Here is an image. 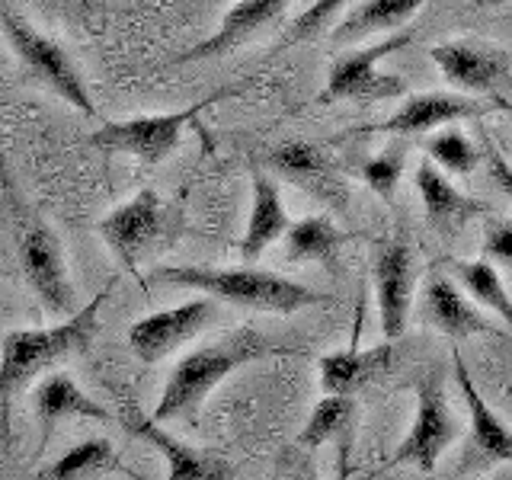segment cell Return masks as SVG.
<instances>
[{
    "instance_id": "9c48e42d",
    "label": "cell",
    "mask_w": 512,
    "mask_h": 480,
    "mask_svg": "<svg viewBox=\"0 0 512 480\" xmlns=\"http://www.w3.org/2000/svg\"><path fill=\"white\" fill-rule=\"evenodd\" d=\"M413 39V32H400V36H391L384 42L375 45H362V48H352L346 52L340 61L330 68L327 77V87L320 90L317 103H346V100H391V96H404L407 87L404 80L394 77V74H384L378 64L388 58L397 48H404Z\"/></svg>"
},
{
    "instance_id": "4fadbf2b",
    "label": "cell",
    "mask_w": 512,
    "mask_h": 480,
    "mask_svg": "<svg viewBox=\"0 0 512 480\" xmlns=\"http://www.w3.org/2000/svg\"><path fill=\"white\" fill-rule=\"evenodd\" d=\"M288 4H292V0H237V4L221 16V23L212 36L202 39L199 45H192L189 52H183L176 58V64L231 55L234 48L256 39L269 26H276L285 16Z\"/></svg>"
},
{
    "instance_id": "603a6c76",
    "label": "cell",
    "mask_w": 512,
    "mask_h": 480,
    "mask_svg": "<svg viewBox=\"0 0 512 480\" xmlns=\"http://www.w3.org/2000/svg\"><path fill=\"white\" fill-rule=\"evenodd\" d=\"M426 0H362L359 7L346 13V20L333 29L330 42L336 48L359 45L365 39L378 36V32H394L413 20V13L420 10Z\"/></svg>"
},
{
    "instance_id": "ac0fdd59",
    "label": "cell",
    "mask_w": 512,
    "mask_h": 480,
    "mask_svg": "<svg viewBox=\"0 0 512 480\" xmlns=\"http://www.w3.org/2000/svg\"><path fill=\"white\" fill-rule=\"evenodd\" d=\"M288 224H292V218H288L282 205L279 183L269 173L253 170V202H250L247 231L240 237V260L247 266L256 263L276 240L285 237Z\"/></svg>"
},
{
    "instance_id": "6da1fadb",
    "label": "cell",
    "mask_w": 512,
    "mask_h": 480,
    "mask_svg": "<svg viewBox=\"0 0 512 480\" xmlns=\"http://www.w3.org/2000/svg\"><path fill=\"white\" fill-rule=\"evenodd\" d=\"M292 352H295L292 346L276 343L272 336L260 333L256 327H237L231 333H224L221 340L186 352L173 365V372L154 407V420L167 423V420H180V416H196V410L205 404V397L231 372H237L240 365H250L269 356H292Z\"/></svg>"
},
{
    "instance_id": "83f0119b",
    "label": "cell",
    "mask_w": 512,
    "mask_h": 480,
    "mask_svg": "<svg viewBox=\"0 0 512 480\" xmlns=\"http://www.w3.org/2000/svg\"><path fill=\"white\" fill-rule=\"evenodd\" d=\"M426 154L442 173H452V176L474 173L477 160H480V151L458 132V128H448V132L432 135L426 141Z\"/></svg>"
},
{
    "instance_id": "d6986e66",
    "label": "cell",
    "mask_w": 512,
    "mask_h": 480,
    "mask_svg": "<svg viewBox=\"0 0 512 480\" xmlns=\"http://www.w3.org/2000/svg\"><path fill=\"white\" fill-rule=\"evenodd\" d=\"M269 167H272V173H279L282 180L301 186L304 192H311L314 199H324V202L343 199V186L333 176L330 160L324 157V151L314 148L308 141H285L279 148H272Z\"/></svg>"
},
{
    "instance_id": "cb8c5ba5",
    "label": "cell",
    "mask_w": 512,
    "mask_h": 480,
    "mask_svg": "<svg viewBox=\"0 0 512 480\" xmlns=\"http://www.w3.org/2000/svg\"><path fill=\"white\" fill-rule=\"evenodd\" d=\"M282 240L288 263H324L327 269H336V256H340L349 234L336 228L330 215H308L288 224Z\"/></svg>"
},
{
    "instance_id": "8992f818",
    "label": "cell",
    "mask_w": 512,
    "mask_h": 480,
    "mask_svg": "<svg viewBox=\"0 0 512 480\" xmlns=\"http://www.w3.org/2000/svg\"><path fill=\"white\" fill-rule=\"evenodd\" d=\"M464 436L458 416L452 413V400H448L445 388V372L432 368L420 381H416V416L413 426L394 448L388 468H400V464H413L416 471L432 474L445 448H452Z\"/></svg>"
},
{
    "instance_id": "1f68e13d",
    "label": "cell",
    "mask_w": 512,
    "mask_h": 480,
    "mask_svg": "<svg viewBox=\"0 0 512 480\" xmlns=\"http://www.w3.org/2000/svg\"><path fill=\"white\" fill-rule=\"evenodd\" d=\"M272 480H320L314 461L308 455V448L295 445V448H285L282 458H279V468L272 474Z\"/></svg>"
},
{
    "instance_id": "7402d4cb",
    "label": "cell",
    "mask_w": 512,
    "mask_h": 480,
    "mask_svg": "<svg viewBox=\"0 0 512 480\" xmlns=\"http://www.w3.org/2000/svg\"><path fill=\"white\" fill-rule=\"evenodd\" d=\"M426 320L452 340H464L474 333H496L474 304L458 292V285L445 276H429L426 282Z\"/></svg>"
},
{
    "instance_id": "5b68a950",
    "label": "cell",
    "mask_w": 512,
    "mask_h": 480,
    "mask_svg": "<svg viewBox=\"0 0 512 480\" xmlns=\"http://www.w3.org/2000/svg\"><path fill=\"white\" fill-rule=\"evenodd\" d=\"M244 87H221L205 100L192 103L176 112H160V116H138V119H122V122H106L90 135V144L103 148L106 154H125L135 157L144 167H157L176 151L183 132L199 119V112L215 106L228 96H237Z\"/></svg>"
},
{
    "instance_id": "30bf717a",
    "label": "cell",
    "mask_w": 512,
    "mask_h": 480,
    "mask_svg": "<svg viewBox=\"0 0 512 480\" xmlns=\"http://www.w3.org/2000/svg\"><path fill=\"white\" fill-rule=\"evenodd\" d=\"M218 320V301L212 295L189 298L183 304H173L167 311H157L135 320L128 327V346L144 365H157L176 349L192 343L196 336Z\"/></svg>"
},
{
    "instance_id": "7a4b0ae2",
    "label": "cell",
    "mask_w": 512,
    "mask_h": 480,
    "mask_svg": "<svg viewBox=\"0 0 512 480\" xmlns=\"http://www.w3.org/2000/svg\"><path fill=\"white\" fill-rule=\"evenodd\" d=\"M154 282H170L192 292L212 295L215 301L234 304L244 311H263V314H295L317 304H333L330 295L317 288L295 282L279 272L240 266V269H208V266H157L151 272Z\"/></svg>"
},
{
    "instance_id": "52a82bcc",
    "label": "cell",
    "mask_w": 512,
    "mask_h": 480,
    "mask_svg": "<svg viewBox=\"0 0 512 480\" xmlns=\"http://www.w3.org/2000/svg\"><path fill=\"white\" fill-rule=\"evenodd\" d=\"M0 29H4V36H7L10 48L16 52V58H20L48 90L58 93L61 100L71 103L77 112H84L87 119H96V106H93L90 93H87L84 77H80L77 64L71 61V55L64 52L55 39L42 36V32L29 20L16 16L4 4H0Z\"/></svg>"
},
{
    "instance_id": "4316f807",
    "label": "cell",
    "mask_w": 512,
    "mask_h": 480,
    "mask_svg": "<svg viewBox=\"0 0 512 480\" xmlns=\"http://www.w3.org/2000/svg\"><path fill=\"white\" fill-rule=\"evenodd\" d=\"M119 468L116 461V448L109 439H87L74 445L71 452H64L55 464L39 474V480H87L93 474H103Z\"/></svg>"
},
{
    "instance_id": "e0dca14e",
    "label": "cell",
    "mask_w": 512,
    "mask_h": 480,
    "mask_svg": "<svg viewBox=\"0 0 512 480\" xmlns=\"http://www.w3.org/2000/svg\"><path fill=\"white\" fill-rule=\"evenodd\" d=\"M413 183H416V189H420L426 221L442 237H455L474 215L484 212V202H477L471 196H464V192H458L452 186V180H448V176L432 164L429 157L420 160V167H416V173H413Z\"/></svg>"
},
{
    "instance_id": "ffe728a7",
    "label": "cell",
    "mask_w": 512,
    "mask_h": 480,
    "mask_svg": "<svg viewBox=\"0 0 512 480\" xmlns=\"http://www.w3.org/2000/svg\"><path fill=\"white\" fill-rule=\"evenodd\" d=\"M391 356H394L391 340L372 349H359V343H352L349 349L327 352V356L320 359V388L327 394L356 397V391H362L368 381L391 365Z\"/></svg>"
},
{
    "instance_id": "d6a6232c",
    "label": "cell",
    "mask_w": 512,
    "mask_h": 480,
    "mask_svg": "<svg viewBox=\"0 0 512 480\" xmlns=\"http://www.w3.org/2000/svg\"><path fill=\"white\" fill-rule=\"evenodd\" d=\"M490 173H493V180L500 183V189L506 192V196H512V167L503 160V154L490 148Z\"/></svg>"
},
{
    "instance_id": "ba28073f",
    "label": "cell",
    "mask_w": 512,
    "mask_h": 480,
    "mask_svg": "<svg viewBox=\"0 0 512 480\" xmlns=\"http://www.w3.org/2000/svg\"><path fill=\"white\" fill-rule=\"evenodd\" d=\"M96 231H100L103 244L116 253V260L128 272H138L144 260H151V256L167 244L164 202H160V196L151 186H144L128 202L112 208V212L96 224Z\"/></svg>"
},
{
    "instance_id": "44dd1931",
    "label": "cell",
    "mask_w": 512,
    "mask_h": 480,
    "mask_svg": "<svg viewBox=\"0 0 512 480\" xmlns=\"http://www.w3.org/2000/svg\"><path fill=\"white\" fill-rule=\"evenodd\" d=\"M32 404H36V413L42 420V445L52 439L58 420H64V416H84V420H96V423L112 420V413L96 404L93 397H87L77 388V381L64 372L48 375L36 388V394H32Z\"/></svg>"
},
{
    "instance_id": "5bb4252c",
    "label": "cell",
    "mask_w": 512,
    "mask_h": 480,
    "mask_svg": "<svg viewBox=\"0 0 512 480\" xmlns=\"http://www.w3.org/2000/svg\"><path fill=\"white\" fill-rule=\"evenodd\" d=\"M429 58L452 87L464 93H490L509 71V61L500 48L480 42H442L429 48Z\"/></svg>"
},
{
    "instance_id": "4dcf8cb0",
    "label": "cell",
    "mask_w": 512,
    "mask_h": 480,
    "mask_svg": "<svg viewBox=\"0 0 512 480\" xmlns=\"http://www.w3.org/2000/svg\"><path fill=\"white\" fill-rule=\"evenodd\" d=\"M480 260H487L493 266H512V221H496L484 231Z\"/></svg>"
},
{
    "instance_id": "836d02e7",
    "label": "cell",
    "mask_w": 512,
    "mask_h": 480,
    "mask_svg": "<svg viewBox=\"0 0 512 480\" xmlns=\"http://www.w3.org/2000/svg\"><path fill=\"white\" fill-rule=\"evenodd\" d=\"M64 4H77V7H84V10H90V7H93V0H64Z\"/></svg>"
},
{
    "instance_id": "9a60e30c",
    "label": "cell",
    "mask_w": 512,
    "mask_h": 480,
    "mask_svg": "<svg viewBox=\"0 0 512 480\" xmlns=\"http://www.w3.org/2000/svg\"><path fill=\"white\" fill-rule=\"evenodd\" d=\"M477 116H484V106L471 100V96L416 93V96H407L404 106H400L391 119H384L378 125V132H384V135H429L432 128L455 125V122L477 119Z\"/></svg>"
},
{
    "instance_id": "484cf974",
    "label": "cell",
    "mask_w": 512,
    "mask_h": 480,
    "mask_svg": "<svg viewBox=\"0 0 512 480\" xmlns=\"http://www.w3.org/2000/svg\"><path fill=\"white\" fill-rule=\"evenodd\" d=\"M455 272V279L477 304H484L493 314H500L506 324H512V298L506 292V285L500 279L493 263L487 260H452L448 263Z\"/></svg>"
},
{
    "instance_id": "2e32d148",
    "label": "cell",
    "mask_w": 512,
    "mask_h": 480,
    "mask_svg": "<svg viewBox=\"0 0 512 480\" xmlns=\"http://www.w3.org/2000/svg\"><path fill=\"white\" fill-rule=\"evenodd\" d=\"M452 368L458 378V388L464 394V404L471 413V448L468 458L480 464H512V429L490 410V404L480 397L474 378L468 375L461 352H452Z\"/></svg>"
},
{
    "instance_id": "8fae6325",
    "label": "cell",
    "mask_w": 512,
    "mask_h": 480,
    "mask_svg": "<svg viewBox=\"0 0 512 480\" xmlns=\"http://www.w3.org/2000/svg\"><path fill=\"white\" fill-rule=\"evenodd\" d=\"M372 276L378 295V317L384 340H397L407 330L413 285H416V256L404 234L381 237L372 253Z\"/></svg>"
},
{
    "instance_id": "277c9868",
    "label": "cell",
    "mask_w": 512,
    "mask_h": 480,
    "mask_svg": "<svg viewBox=\"0 0 512 480\" xmlns=\"http://www.w3.org/2000/svg\"><path fill=\"white\" fill-rule=\"evenodd\" d=\"M13 221V237H16V253H20L23 276L32 292L39 295L45 311L52 317H71L77 314V295L68 276V260H64V247L52 224L39 218L32 208L13 199L10 208Z\"/></svg>"
},
{
    "instance_id": "d4e9b609",
    "label": "cell",
    "mask_w": 512,
    "mask_h": 480,
    "mask_svg": "<svg viewBox=\"0 0 512 480\" xmlns=\"http://www.w3.org/2000/svg\"><path fill=\"white\" fill-rule=\"evenodd\" d=\"M356 397L352 394H327L320 404H314L308 423H304L298 445H304L308 452L320 448L324 442H336L340 458H346L352 445V432H356Z\"/></svg>"
},
{
    "instance_id": "f546056e",
    "label": "cell",
    "mask_w": 512,
    "mask_h": 480,
    "mask_svg": "<svg viewBox=\"0 0 512 480\" xmlns=\"http://www.w3.org/2000/svg\"><path fill=\"white\" fill-rule=\"evenodd\" d=\"M349 4V0H314V4L304 10L298 20L285 29V36L279 42V48L285 45H295V42H308L314 36H320L324 32V26H330V20L336 13H340L343 7Z\"/></svg>"
},
{
    "instance_id": "f1b7e54d",
    "label": "cell",
    "mask_w": 512,
    "mask_h": 480,
    "mask_svg": "<svg viewBox=\"0 0 512 480\" xmlns=\"http://www.w3.org/2000/svg\"><path fill=\"white\" fill-rule=\"evenodd\" d=\"M400 176H404V154H400L397 148L381 151L378 157L365 160V167H362V180L384 202H394V192L400 186Z\"/></svg>"
},
{
    "instance_id": "7c38bea8",
    "label": "cell",
    "mask_w": 512,
    "mask_h": 480,
    "mask_svg": "<svg viewBox=\"0 0 512 480\" xmlns=\"http://www.w3.org/2000/svg\"><path fill=\"white\" fill-rule=\"evenodd\" d=\"M122 423L132 436L151 442L157 452L167 458V468H170L167 480H234L231 461L180 442L176 436H170L167 429H160V423L154 420V416H144L138 407H125Z\"/></svg>"
},
{
    "instance_id": "3957f363",
    "label": "cell",
    "mask_w": 512,
    "mask_h": 480,
    "mask_svg": "<svg viewBox=\"0 0 512 480\" xmlns=\"http://www.w3.org/2000/svg\"><path fill=\"white\" fill-rule=\"evenodd\" d=\"M106 301H109V288L55 327L10 330L4 336V346H0V400H4V407L32 378H39L58 362H68L74 352H84L93 343Z\"/></svg>"
},
{
    "instance_id": "e575fe53",
    "label": "cell",
    "mask_w": 512,
    "mask_h": 480,
    "mask_svg": "<svg viewBox=\"0 0 512 480\" xmlns=\"http://www.w3.org/2000/svg\"><path fill=\"white\" fill-rule=\"evenodd\" d=\"M484 4H512V0H484Z\"/></svg>"
}]
</instances>
